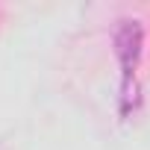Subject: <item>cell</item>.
<instances>
[{
  "mask_svg": "<svg viewBox=\"0 0 150 150\" xmlns=\"http://www.w3.org/2000/svg\"><path fill=\"white\" fill-rule=\"evenodd\" d=\"M141 44H144L141 21H135V18L118 21V30H115V53H118L121 68H124V97L129 94V80H132V71H135V65L141 59Z\"/></svg>",
  "mask_w": 150,
  "mask_h": 150,
  "instance_id": "obj_1",
  "label": "cell"
}]
</instances>
